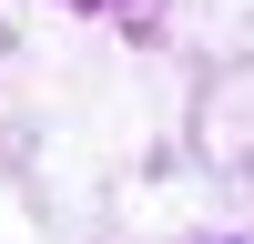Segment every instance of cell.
I'll return each mask as SVG.
<instances>
[{
	"mask_svg": "<svg viewBox=\"0 0 254 244\" xmlns=\"http://www.w3.org/2000/svg\"><path fill=\"white\" fill-rule=\"evenodd\" d=\"M81 10H102V0H81Z\"/></svg>",
	"mask_w": 254,
	"mask_h": 244,
	"instance_id": "cell-1",
	"label": "cell"
}]
</instances>
